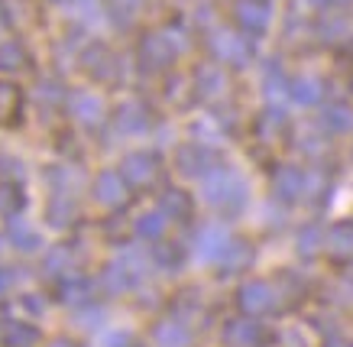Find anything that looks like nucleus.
<instances>
[{"mask_svg": "<svg viewBox=\"0 0 353 347\" xmlns=\"http://www.w3.org/2000/svg\"><path fill=\"white\" fill-rule=\"evenodd\" d=\"M236 305H240V312L250 315V318H259V315H266L276 308V293H272V286L263 279H250L243 282L240 289H236Z\"/></svg>", "mask_w": 353, "mask_h": 347, "instance_id": "obj_4", "label": "nucleus"}, {"mask_svg": "<svg viewBox=\"0 0 353 347\" xmlns=\"http://www.w3.org/2000/svg\"><path fill=\"white\" fill-rule=\"evenodd\" d=\"M159 211L165 217H172V221H188L192 217V198L182 188H169L159 201Z\"/></svg>", "mask_w": 353, "mask_h": 347, "instance_id": "obj_21", "label": "nucleus"}, {"mask_svg": "<svg viewBox=\"0 0 353 347\" xmlns=\"http://www.w3.org/2000/svg\"><path fill=\"white\" fill-rule=\"evenodd\" d=\"M175 166H179V172L185 175H208L211 169H217V156L214 150H208L204 143H188L182 150L175 152Z\"/></svg>", "mask_w": 353, "mask_h": 347, "instance_id": "obj_6", "label": "nucleus"}, {"mask_svg": "<svg viewBox=\"0 0 353 347\" xmlns=\"http://www.w3.org/2000/svg\"><path fill=\"white\" fill-rule=\"evenodd\" d=\"M175 43H172L169 33H150L143 36V43H139V59H143V66L146 68H165L175 59Z\"/></svg>", "mask_w": 353, "mask_h": 347, "instance_id": "obj_8", "label": "nucleus"}, {"mask_svg": "<svg viewBox=\"0 0 353 347\" xmlns=\"http://www.w3.org/2000/svg\"><path fill=\"white\" fill-rule=\"evenodd\" d=\"M146 123H150V117L143 114V108L139 104H123V108L117 110V127L123 133H139L146 130Z\"/></svg>", "mask_w": 353, "mask_h": 347, "instance_id": "obj_29", "label": "nucleus"}, {"mask_svg": "<svg viewBox=\"0 0 353 347\" xmlns=\"http://www.w3.org/2000/svg\"><path fill=\"white\" fill-rule=\"evenodd\" d=\"M289 95L295 104H301V108H311V104H318L324 95V88L321 81L314 75H299V78H292L289 81Z\"/></svg>", "mask_w": 353, "mask_h": 347, "instance_id": "obj_20", "label": "nucleus"}, {"mask_svg": "<svg viewBox=\"0 0 353 347\" xmlns=\"http://www.w3.org/2000/svg\"><path fill=\"white\" fill-rule=\"evenodd\" d=\"M156 347H192V331L182 321H159L152 328Z\"/></svg>", "mask_w": 353, "mask_h": 347, "instance_id": "obj_18", "label": "nucleus"}, {"mask_svg": "<svg viewBox=\"0 0 353 347\" xmlns=\"http://www.w3.org/2000/svg\"><path fill=\"white\" fill-rule=\"evenodd\" d=\"M204 201L221 211H240L246 205V182L234 169H211L204 175Z\"/></svg>", "mask_w": 353, "mask_h": 347, "instance_id": "obj_1", "label": "nucleus"}, {"mask_svg": "<svg viewBox=\"0 0 353 347\" xmlns=\"http://www.w3.org/2000/svg\"><path fill=\"white\" fill-rule=\"evenodd\" d=\"M10 240H13V247H20V250H26V253H32V250H39V234L23 221V217H10Z\"/></svg>", "mask_w": 353, "mask_h": 347, "instance_id": "obj_28", "label": "nucleus"}, {"mask_svg": "<svg viewBox=\"0 0 353 347\" xmlns=\"http://www.w3.org/2000/svg\"><path fill=\"white\" fill-rule=\"evenodd\" d=\"M327 253H331L337 263H350L353 260V221H337L331 230H327Z\"/></svg>", "mask_w": 353, "mask_h": 347, "instance_id": "obj_13", "label": "nucleus"}, {"mask_svg": "<svg viewBox=\"0 0 353 347\" xmlns=\"http://www.w3.org/2000/svg\"><path fill=\"white\" fill-rule=\"evenodd\" d=\"M20 108H23L20 88L10 85V81H0V123H13L20 117Z\"/></svg>", "mask_w": 353, "mask_h": 347, "instance_id": "obj_25", "label": "nucleus"}, {"mask_svg": "<svg viewBox=\"0 0 353 347\" xmlns=\"http://www.w3.org/2000/svg\"><path fill=\"white\" fill-rule=\"evenodd\" d=\"M110 7H114L117 13H127V17H130V13L139 7V0H110Z\"/></svg>", "mask_w": 353, "mask_h": 347, "instance_id": "obj_38", "label": "nucleus"}, {"mask_svg": "<svg viewBox=\"0 0 353 347\" xmlns=\"http://www.w3.org/2000/svg\"><path fill=\"white\" fill-rule=\"evenodd\" d=\"M311 3H318V7H343V3H350V0H311Z\"/></svg>", "mask_w": 353, "mask_h": 347, "instance_id": "obj_41", "label": "nucleus"}, {"mask_svg": "<svg viewBox=\"0 0 353 347\" xmlns=\"http://www.w3.org/2000/svg\"><path fill=\"white\" fill-rule=\"evenodd\" d=\"M143 260H139L137 253H130V260L123 257V260L110 263L108 270H104V289H110V293H123V289H130V286H137V279L143 276Z\"/></svg>", "mask_w": 353, "mask_h": 347, "instance_id": "obj_9", "label": "nucleus"}, {"mask_svg": "<svg viewBox=\"0 0 353 347\" xmlns=\"http://www.w3.org/2000/svg\"><path fill=\"white\" fill-rule=\"evenodd\" d=\"M81 263V253H78L75 244H55L43 260V270L49 276H62V272H75V266Z\"/></svg>", "mask_w": 353, "mask_h": 347, "instance_id": "obj_14", "label": "nucleus"}, {"mask_svg": "<svg viewBox=\"0 0 353 347\" xmlns=\"http://www.w3.org/2000/svg\"><path fill=\"white\" fill-rule=\"evenodd\" d=\"M266 88H269V98H279L282 91H289V81L282 78V72L276 66H269V72H266Z\"/></svg>", "mask_w": 353, "mask_h": 347, "instance_id": "obj_37", "label": "nucleus"}, {"mask_svg": "<svg viewBox=\"0 0 353 347\" xmlns=\"http://www.w3.org/2000/svg\"><path fill=\"white\" fill-rule=\"evenodd\" d=\"M318 33H321L324 43H337V39L347 36V20H343V17H324V20L318 23Z\"/></svg>", "mask_w": 353, "mask_h": 347, "instance_id": "obj_35", "label": "nucleus"}, {"mask_svg": "<svg viewBox=\"0 0 353 347\" xmlns=\"http://www.w3.org/2000/svg\"><path fill=\"white\" fill-rule=\"evenodd\" d=\"M321 123L331 133H347L353 127V114H350V108H343V104H331V108H324Z\"/></svg>", "mask_w": 353, "mask_h": 347, "instance_id": "obj_30", "label": "nucleus"}, {"mask_svg": "<svg viewBox=\"0 0 353 347\" xmlns=\"http://www.w3.org/2000/svg\"><path fill=\"white\" fill-rule=\"evenodd\" d=\"M256 130H259V137H266V140H276L279 133L285 130V114L282 110H266L263 117L256 120Z\"/></svg>", "mask_w": 353, "mask_h": 347, "instance_id": "obj_32", "label": "nucleus"}, {"mask_svg": "<svg viewBox=\"0 0 353 347\" xmlns=\"http://www.w3.org/2000/svg\"><path fill=\"white\" fill-rule=\"evenodd\" d=\"M127 188L130 185L123 182V175L120 172H101L94 179V198L101 201V205H120L123 198H127Z\"/></svg>", "mask_w": 353, "mask_h": 347, "instance_id": "obj_16", "label": "nucleus"}, {"mask_svg": "<svg viewBox=\"0 0 353 347\" xmlns=\"http://www.w3.org/2000/svg\"><path fill=\"white\" fill-rule=\"evenodd\" d=\"M324 347H353V341H350V337L334 335V337H327V341H324Z\"/></svg>", "mask_w": 353, "mask_h": 347, "instance_id": "obj_39", "label": "nucleus"}, {"mask_svg": "<svg viewBox=\"0 0 353 347\" xmlns=\"http://www.w3.org/2000/svg\"><path fill=\"white\" fill-rule=\"evenodd\" d=\"M10 282H13L10 270H3V266H0V293H7V289H10Z\"/></svg>", "mask_w": 353, "mask_h": 347, "instance_id": "obj_40", "label": "nucleus"}, {"mask_svg": "<svg viewBox=\"0 0 353 347\" xmlns=\"http://www.w3.org/2000/svg\"><path fill=\"white\" fill-rule=\"evenodd\" d=\"M234 20L240 23V30L253 36H263L272 23V7L266 0H236L234 3Z\"/></svg>", "mask_w": 353, "mask_h": 347, "instance_id": "obj_5", "label": "nucleus"}, {"mask_svg": "<svg viewBox=\"0 0 353 347\" xmlns=\"http://www.w3.org/2000/svg\"><path fill=\"white\" fill-rule=\"evenodd\" d=\"M49 347H81V344H75V341H68V337H55Z\"/></svg>", "mask_w": 353, "mask_h": 347, "instance_id": "obj_42", "label": "nucleus"}, {"mask_svg": "<svg viewBox=\"0 0 353 347\" xmlns=\"http://www.w3.org/2000/svg\"><path fill=\"white\" fill-rule=\"evenodd\" d=\"M253 247L246 244V240H230V247L224 250V257H221V263H224L227 272H240V270H250V263H253Z\"/></svg>", "mask_w": 353, "mask_h": 347, "instance_id": "obj_24", "label": "nucleus"}, {"mask_svg": "<svg viewBox=\"0 0 353 347\" xmlns=\"http://www.w3.org/2000/svg\"><path fill=\"white\" fill-rule=\"evenodd\" d=\"M81 62H85V72H88L91 78H94V81H110V78L117 75L114 55H110L108 46H101V43L88 46L85 55H81Z\"/></svg>", "mask_w": 353, "mask_h": 347, "instance_id": "obj_12", "label": "nucleus"}, {"mask_svg": "<svg viewBox=\"0 0 353 347\" xmlns=\"http://www.w3.org/2000/svg\"><path fill=\"white\" fill-rule=\"evenodd\" d=\"M272 192L279 201H299L305 195V172L295 166H279L272 175Z\"/></svg>", "mask_w": 353, "mask_h": 347, "instance_id": "obj_11", "label": "nucleus"}, {"mask_svg": "<svg viewBox=\"0 0 353 347\" xmlns=\"http://www.w3.org/2000/svg\"><path fill=\"white\" fill-rule=\"evenodd\" d=\"M227 247H230V234L221 224H208L198 234V257L201 260H221Z\"/></svg>", "mask_w": 353, "mask_h": 347, "instance_id": "obj_15", "label": "nucleus"}, {"mask_svg": "<svg viewBox=\"0 0 353 347\" xmlns=\"http://www.w3.org/2000/svg\"><path fill=\"white\" fill-rule=\"evenodd\" d=\"M39 328L30 325V321H7L3 331H0V341L3 347H36L39 344Z\"/></svg>", "mask_w": 353, "mask_h": 347, "instance_id": "obj_17", "label": "nucleus"}, {"mask_svg": "<svg viewBox=\"0 0 353 347\" xmlns=\"http://www.w3.org/2000/svg\"><path fill=\"white\" fill-rule=\"evenodd\" d=\"M152 263L162 266V270H179L185 263V247L175 244V240H156V247H152Z\"/></svg>", "mask_w": 353, "mask_h": 347, "instance_id": "obj_23", "label": "nucleus"}, {"mask_svg": "<svg viewBox=\"0 0 353 347\" xmlns=\"http://www.w3.org/2000/svg\"><path fill=\"white\" fill-rule=\"evenodd\" d=\"M0 17L7 20V26H26L32 20V0H0Z\"/></svg>", "mask_w": 353, "mask_h": 347, "instance_id": "obj_27", "label": "nucleus"}, {"mask_svg": "<svg viewBox=\"0 0 353 347\" xmlns=\"http://www.w3.org/2000/svg\"><path fill=\"white\" fill-rule=\"evenodd\" d=\"M224 344L227 347H263L266 344V331L250 315L246 318H234V321L224 325Z\"/></svg>", "mask_w": 353, "mask_h": 347, "instance_id": "obj_7", "label": "nucleus"}, {"mask_svg": "<svg viewBox=\"0 0 353 347\" xmlns=\"http://www.w3.org/2000/svg\"><path fill=\"white\" fill-rule=\"evenodd\" d=\"M72 114H75L78 123L97 127V123L104 120V104H101V98H94V95H78V98L72 101Z\"/></svg>", "mask_w": 353, "mask_h": 347, "instance_id": "obj_22", "label": "nucleus"}, {"mask_svg": "<svg viewBox=\"0 0 353 347\" xmlns=\"http://www.w3.org/2000/svg\"><path fill=\"white\" fill-rule=\"evenodd\" d=\"M91 299H94V286H91V279L81 276V272H68V276L59 282V302L62 305L85 308Z\"/></svg>", "mask_w": 353, "mask_h": 347, "instance_id": "obj_10", "label": "nucleus"}, {"mask_svg": "<svg viewBox=\"0 0 353 347\" xmlns=\"http://www.w3.org/2000/svg\"><path fill=\"white\" fill-rule=\"evenodd\" d=\"M162 230H165V215L162 211H146V215L137 217V234L143 240H159Z\"/></svg>", "mask_w": 353, "mask_h": 347, "instance_id": "obj_31", "label": "nucleus"}, {"mask_svg": "<svg viewBox=\"0 0 353 347\" xmlns=\"http://www.w3.org/2000/svg\"><path fill=\"white\" fill-rule=\"evenodd\" d=\"M318 250H321V230H318V224H308L299 234V253L301 257H314Z\"/></svg>", "mask_w": 353, "mask_h": 347, "instance_id": "obj_36", "label": "nucleus"}, {"mask_svg": "<svg viewBox=\"0 0 353 347\" xmlns=\"http://www.w3.org/2000/svg\"><path fill=\"white\" fill-rule=\"evenodd\" d=\"M194 88H198V95L201 98H221L224 95V88H227V78L224 72L217 66H201L198 72H194Z\"/></svg>", "mask_w": 353, "mask_h": 347, "instance_id": "obj_19", "label": "nucleus"}, {"mask_svg": "<svg viewBox=\"0 0 353 347\" xmlns=\"http://www.w3.org/2000/svg\"><path fill=\"white\" fill-rule=\"evenodd\" d=\"M26 66V52L17 43H3L0 46V72H17Z\"/></svg>", "mask_w": 353, "mask_h": 347, "instance_id": "obj_33", "label": "nucleus"}, {"mask_svg": "<svg viewBox=\"0 0 353 347\" xmlns=\"http://www.w3.org/2000/svg\"><path fill=\"white\" fill-rule=\"evenodd\" d=\"M72 215H75V205L68 201V198H52L49 201V224H55V228H65L68 221H72Z\"/></svg>", "mask_w": 353, "mask_h": 347, "instance_id": "obj_34", "label": "nucleus"}, {"mask_svg": "<svg viewBox=\"0 0 353 347\" xmlns=\"http://www.w3.org/2000/svg\"><path fill=\"white\" fill-rule=\"evenodd\" d=\"M211 52L234 68H243L253 62V43L240 33H230V30H214L211 33Z\"/></svg>", "mask_w": 353, "mask_h": 347, "instance_id": "obj_2", "label": "nucleus"}, {"mask_svg": "<svg viewBox=\"0 0 353 347\" xmlns=\"http://www.w3.org/2000/svg\"><path fill=\"white\" fill-rule=\"evenodd\" d=\"M26 208V195L17 182H0V217H17Z\"/></svg>", "mask_w": 353, "mask_h": 347, "instance_id": "obj_26", "label": "nucleus"}, {"mask_svg": "<svg viewBox=\"0 0 353 347\" xmlns=\"http://www.w3.org/2000/svg\"><path fill=\"white\" fill-rule=\"evenodd\" d=\"M120 175L130 188H150L159 179V156L156 152H130L120 163Z\"/></svg>", "mask_w": 353, "mask_h": 347, "instance_id": "obj_3", "label": "nucleus"}]
</instances>
